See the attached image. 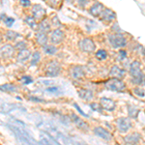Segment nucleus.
<instances>
[{"label": "nucleus", "mask_w": 145, "mask_h": 145, "mask_svg": "<svg viewBox=\"0 0 145 145\" xmlns=\"http://www.w3.org/2000/svg\"><path fill=\"white\" fill-rule=\"evenodd\" d=\"M12 129L16 133V135L18 137V139H20V142L22 143V145H37L34 142V139H32V137L23 129L18 127H12Z\"/></svg>", "instance_id": "f03ea898"}, {"label": "nucleus", "mask_w": 145, "mask_h": 145, "mask_svg": "<svg viewBox=\"0 0 145 145\" xmlns=\"http://www.w3.org/2000/svg\"><path fill=\"white\" fill-rule=\"evenodd\" d=\"M117 123V129L120 133H127L132 128V123L130 119L127 117H120L116 121Z\"/></svg>", "instance_id": "0eeeda50"}, {"label": "nucleus", "mask_w": 145, "mask_h": 145, "mask_svg": "<svg viewBox=\"0 0 145 145\" xmlns=\"http://www.w3.org/2000/svg\"><path fill=\"white\" fill-rule=\"evenodd\" d=\"M129 116H131L132 118H137V114L139 112V109H137V107L133 106H129Z\"/></svg>", "instance_id": "bb28decb"}, {"label": "nucleus", "mask_w": 145, "mask_h": 145, "mask_svg": "<svg viewBox=\"0 0 145 145\" xmlns=\"http://www.w3.org/2000/svg\"><path fill=\"white\" fill-rule=\"evenodd\" d=\"M78 46L80 48V50H82L83 52H93L96 48V45L93 42V40H91L89 38H85L83 40H81L78 43Z\"/></svg>", "instance_id": "423d86ee"}, {"label": "nucleus", "mask_w": 145, "mask_h": 145, "mask_svg": "<svg viewBox=\"0 0 145 145\" xmlns=\"http://www.w3.org/2000/svg\"><path fill=\"white\" fill-rule=\"evenodd\" d=\"M74 106L76 107V109H78V111L79 113H80V114H81V115H82V116H84V117H88V114L84 113V112L82 111V109H81L80 107H79V106H78V104H74Z\"/></svg>", "instance_id": "c9c22d12"}, {"label": "nucleus", "mask_w": 145, "mask_h": 145, "mask_svg": "<svg viewBox=\"0 0 145 145\" xmlns=\"http://www.w3.org/2000/svg\"><path fill=\"white\" fill-rule=\"evenodd\" d=\"M24 22H26L31 28H33V29H36L37 28V23L35 22V18L33 17H26L24 20Z\"/></svg>", "instance_id": "cd10ccee"}, {"label": "nucleus", "mask_w": 145, "mask_h": 145, "mask_svg": "<svg viewBox=\"0 0 145 145\" xmlns=\"http://www.w3.org/2000/svg\"><path fill=\"white\" fill-rule=\"evenodd\" d=\"M31 56V52L27 50H20L18 54V61L20 62H25L29 59V57Z\"/></svg>", "instance_id": "412c9836"}, {"label": "nucleus", "mask_w": 145, "mask_h": 145, "mask_svg": "<svg viewBox=\"0 0 145 145\" xmlns=\"http://www.w3.org/2000/svg\"><path fill=\"white\" fill-rule=\"evenodd\" d=\"M46 92L51 93V94H56V93L59 92V88L56 87V86H50V87L46 88Z\"/></svg>", "instance_id": "2f4dec72"}, {"label": "nucleus", "mask_w": 145, "mask_h": 145, "mask_svg": "<svg viewBox=\"0 0 145 145\" xmlns=\"http://www.w3.org/2000/svg\"><path fill=\"white\" fill-rule=\"evenodd\" d=\"M78 96L84 101H90L93 99V97H94L92 91L88 90V89H79Z\"/></svg>", "instance_id": "6ab92c4d"}, {"label": "nucleus", "mask_w": 145, "mask_h": 145, "mask_svg": "<svg viewBox=\"0 0 145 145\" xmlns=\"http://www.w3.org/2000/svg\"><path fill=\"white\" fill-rule=\"evenodd\" d=\"M48 36H46V34L44 33V32L40 31L36 34V41L40 46H45L46 45V43H48Z\"/></svg>", "instance_id": "aec40b11"}, {"label": "nucleus", "mask_w": 145, "mask_h": 145, "mask_svg": "<svg viewBox=\"0 0 145 145\" xmlns=\"http://www.w3.org/2000/svg\"><path fill=\"white\" fill-rule=\"evenodd\" d=\"M71 74L74 79H82L85 76V72L83 71V68L81 66H74L72 68L71 70Z\"/></svg>", "instance_id": "f8f14e48"}, {"label": "nucleus", "mask_w": 145, "mask_h": 145, "mask_svg": "<svg viewBox=\"0 0 145 145\" xmlns=\"http://www.w3.org/2000/svg\"><path fill=\"white\" fill-rule=\"evenodd\" d=\"M134 93H135V95L137 96V97L144 98V88H141V87L135 88V89H134Z\"/></svg>", "instance_id": "c756f323"}, {"label": "nucleus", "mask_w": 145, "mask_h": 145, "mask_svg": "<svg viewBox=\"0 0 145 145\" xmlns=\"http://www.w3.org/2000/svg\"><path fill=\"white\" fill-rule=\"evenodd\" d=\"M95 56H96V58L99 60H105L107 58V52L105 50H99L96 52Z\"/></svg>", "instance_id": "a878e982"}, {"label": "nucleus", "mask_w": 145, "mask_h": 145, "mask_svg": "<svg viewBox=\"0 0 145 145\" xmlns=\"http://www.w3.org/2000/svg\"><path fill=\"white\" fill-rule=\"evenodd\" d=\"M39 145H52V144H51L48 139L43 138V139L40 140V143H39Z\"/></svg>", "instance_id": "4c0bfd02"}, {"label": "nucleus", "mask_w": 145, "mask_h": 145, "mask_svg": "<svg viewBox=\"0 0 145 145\" xmlns=\"http://www.w3.org/2000/svg\"><path fill=\"white\" fill-rule=\"evenodd\" d=\"M64 38H65V33L61 29H55L50 35V41L54 45L60 44L64 40Z\"/></svg>", "instance_id": "9b49d317"}, {"label": "nucleus", "mask_w": 145, "mask_h": 145, "mask_svg": "<svg viewBox=\"0 0 145 145\" xmlns=\"http://www.w3.org/2000/svg\"><path fill=\"white\" fill-rule=\"evenodd\" d=\"M141 139V135L137 133H133V134H130L128 135L127 137H125V141L127 143H130V144H135Z\"/></svg>", "instance_id": "a211bd4d"}, {"label": "nucleus", "mask_w": 145, "mask_h": 145, "mask_svg": "<svg viewBox=\"0 0 145 145\" xmlns=\"http://www.w3.org/2000/svg\"><path fill=\"white\" fill-rule=\"evenodd\" d=\"M71 119L72 120V122L76 125V127L79 128L80 130H84V131L88 130V125L86 124V122H84L82 119L80 117H78V116H76V114H72Z\"/></svg>", "instance_id": "f3484780"}, {"label": "nucleus", "mask_w": 145, "mask_h": 145, "mask_svg": "<svg viewBox=\"0 0 145 145\" xmlns=\"http://www.w3.org/2000/svg\"><path fill=\"white\" fill-rule=\"evenodd\" d=\"M1 40H2V37H1V35H0V42H1Z\"/></svg>", "instance_id": "a19ab883"}, {"label": "nucleus", "mask_w": 145, "mask_h": 145, "mask_svg": "<svg viewBox=\"0 0 145 145\" xmlns=\"http://www.w3.org/2000/svg\"><path fill=\"white\" fill-rule=\"evenodd\" d=\"M14 22H15V20L10 17H7L5 18V20H4V23H5L7 26H12V25L14 24Z\"/></svg>", "instance_id": "473e14b6"}, {"label": "nucleus", "mask_w": 145, "mask_h": 145, "mask_svg": "<svg viewBox=\"0 0 145 145\" xmlns=\"http://www.w3.org/2000/svg\"><path fill=\"white\" fill-rule=\"evenodd\" d=\"M32 13L35 18H43L46 16V10L44 7H42L39 4H35L32 7Z\"/></svg>", "instance_id": "dca6fc26"}, {"label": "nucleus", "mask_w": 145, "mask_h": 145, "mask_svg": "<svg viewBox=\"0 0 145 145\" xmlns=\"http://www.w3.org/2000/svg\"><path fill=\"white\" fill-rule=\"evenodd\" d=\"M125 74L126 72L118 66H113L110 69V72H109V76L112 78H117V79H121L125 76Z\"/></svg>", "instance_id": "ddd939ff"}, {"label": "nucleus", "mask_w": 145, "mask_h": 145, "mask_svg": "<svg viewBox=\"0 0 145 145\" xmlns=\"http://www.w3.org/2000/svg\"><path fill=\"white\" fill-rule=\"evenodd\" d=\"M101 18H102V20H105V22H110L116 18V14L112 10H110V9H105V10L103 11V13L101 14Z\"/></svg>", "instance_id": "2eb2a0df"}, {"label": "nucleus", "mask_w": 145, "mask_h": 145, "mask_svg": "<svg viewBox=\"0 0 145 145\" xmlns=\"http://www.w3.org/2000/svg\"><path fill=\"white\" fill-rule=\"evenodd\" d=\"M105 10V6L103 5L101 2H96L95 4H93L92 7L90 8V14L94 17H100L101 14L103 13V11Z\"/></svg>", "instance_id": "4468645a"}, {"label": "nucleus", "mask_w": 145, "mask_h": 145, "mask_svg": "<svg viewBox=\"0 0 145 145\" xmlns=\"http://www.w3.org/2000/svg\"><path fill=\"white\" fill-rule=\"evenodd\" d=\"M60 72H61V66H60L59 62L53 60L48 63L46 70V76H50V78H54V76H57Z\"/></svg>", "instance_id": "39448f33"}, {"label": "nucleus", "mask_w": 145, "mask_h": 145, "mask_svg": "<svg viewBox=\"0 0 145 145\" xmlns=\"http://www.w3.org/2000/svg\"><path fill=\"white\" fill-rule=\"evenodd\" d=\"M130 74L132 76V82L137 85L144 83V74L141 71V64L138 61H134L131 64Z\"/></svg>", "instance_id": "f257e3e1"}, {"label": "nucleus", "mask_w": 145, "mask_h": 145, "mask_svg": "<svg viewBox=\"0 0 145 145\" xmlns=\"http://www.w3.org/2000/svg\"><path fill=\"white\" fill-rule=\"evenodd\" d=\"M40 60H41V53H40L39 51H35L33 54H32V59H31V63H30V64H31L32 66H35V65H37L40 62Z\"/></svg>", "instance_id": "393cba45"}, {"label": "nucleus", "mask_w": 145, "mask_h": 145, "mask_svg": "<svg viewBox=\"0 0 145 145\" xmlns=\"http://www.w3.org/2000/svg\"><path fill=\"white\" fill-rule=\"evenodd\" d=\"M22 81L23 82V84H25V85H27V84H30V83H32L33 82V79H32L30 76H23V78H22Z\"/></svg>", "instance_id": "f704fd0d"}, {"label": "nucleus", "mask_w": 145, "mask_h": 145, "mask_svg": "<svg viewBox=\"0 0 145 145\" xmlns=\"http://www.w3.org/2000/svg\"><path fill=\"white\" fill-rule=\"evenodd\" d=\"M26 43L25 42H23V41H20V42H18V43L16 45V48H18V50H26Z\"/></svg>", "instance_id": "7c9ffc66"}, {"label": "nucleus", "mask_w": 145, "mask_h": 145, "mask_svg": "<svg viewBox=\"0 0 145 145\" xmlns=\"http://www.w3.org/2000/svg\"><path fill=\"white\" fill-rule=\"evenodd\" d=\"M15 53V48L11 45H4L2 48H0V57L7 59L11 58Z\"/></svg>", "instance_id": "9d476101"}, {"label": "nucleus", "mask_w": 145, "mask_h": 145, "mask_svg": "<svg viewBox=\"0 0 145 145\" xmlns=\"http://www.w3.org/2000/svg\"><path fill=\"white\" fill-rule=\"evenodd\" d=\"M44 50H45V52L46 53V54L53 55V54H55V53H56L57 48H56L54 46H45Z\"/></svg>", "instance_id": "c85d7f7f"}, {"label": "nucleus", "mask_w": 145, "mask_h": 145, "mask_svg": "<svg viewBox=\"0 0 145 145\" xmlns=\"http://www.w3.org/2000/svg\"><path fill=\"white\" fill-rule=\"evenodd\" d=\"M94 134L99 137L100 138L106 140V141H110L112 140V135L110 132L106 130V129L103 127H96L94 129Z\"/></svg>", "instance_id": "6e6552de"}, {"label": "nucleus", "mask_w": 145, "mask_h": 145, "mask_svg": "<svg viewBox=\"0 0 145 145\" xmlns=\"http://www.w3.org/2000/svg\"><path fill=\"white\" fill-rule=\"evenodd\" d=\"M105 86L107 89L115 92H122L126 89V84L123 82L121 79L117 78H110L105 83Z\"/></svg>", "instance_id": "20e7f679"}, {"label": "nucleus", "mask_w": 145, "mask_h": 145, "mask_svg": "<svg viewBox=\"0 0 145 145\" xmlns=\"http://www.w3.org/2000/svg\"><path fill=\"white\" fill-rule=\"evenodd\" d=\"M52 25H54V26H60L61 25V23H60L57 17H54L52 18Z\"/></svg>", "instance_id": "e433bc0d"}, {"label": "nucleus", "mask_w": 145, "mask_h": 145, "mask_svg": "<svg viewBox=\"0 0 145 145\" xmlns=\"http://www.w3.org/2000/svg\"><path fill=\"white\" fill-rule=\"evenodd\" d=\"M100 106H102L103 109L107 111H113L116 107V104L113 100L109 99V98H102L101 99V104Z\"/></svg>", "instance_id": "1a4fd4ad"}, {"label": "nucleus", "mask_w": 145, "mask_h": 145, "mask_svg": "<svg viewBox=\"0 0 145 145\" xmlns=\"http://www.w3.org/2000/svg\"><path fill=\"white\" fill-rule=\"evenodd\" d=\"M30 100L32 101H36L37 103H41V102H44L42 99H39V98H36V97H30Z\"/></svg>", "instance_id": "ea45409f"}, {"label": "nucleus", "mask_w": 145, "mask_h": 145, "mask_svg": "<svg viewBox=\"0 0 145 145\" xmlns=\"http://www.w3.org/2000/svg\"><path fill=\"white\" fill-rule=\"evenodd\" d=\"M20 4H22L23 7H29L31 5V2H30L29 0H22V1H20Z\"/></svg>", "instance_id": "58836bf2"}, {"label": "nucleus", "mask_w": 145, "mask_h": 145, "mask_svg": "<svg viewBox=\"0 0 145 145\" xmlns=\"http://www.w3.org/2000/svg\"><path fill=\"white\" fill-rule=\"evenodd\" d=\"M18 37H20V34H18L17 32H15V31H12V30L7 31L5 34V39L7 41H14V40H16Z\"/></svg>", "instance_id": "5701e85b"}, {"label": "nucleus", "mask_w": 145, "mask_h": 145, "mask_svg": "<svg viewBox=\"0 0 145 145\" xmlns=\"http://www.w3.org/2000/svg\"><path fill=\"white\" fill-rule=\"evenodd\" d=\"M90 107L93 109V110H95V111H98V112H102L103 111L102 106H101L100 105H98V104H91Z\"/></svg>", "instance_id": "72a5a7b5"}, {"label": "nucleus", "mask_w": 145, "mask_h": 145, "mask_svg": "<svg viewBox=\"0 0 145 145\" xmlns=\"http://www.w3.org/2000/svg\"><path fill=\"white\" fill-rule=\"evenodd\" d=\"M39 26H40L41 31L44 32V33H46V32H48L50 30V23H48V22L46 20H44L43 22H41Z\"/></svg>", "instance_id": "b1692460"}, {"label": "nucleus", "mask_w": 145, "mask_h": 145, "mask_svg": "<svg viewBox=\"0 0 145 145\" xmlns=\"http://www.w3.org/2000/svg\"><path fill=\"white\" fill-rule=\"evenodd\" d=\"M109 44L112 46V48H124L127 45V39L120 33L111 34L108 36Z\"/></svg>", "instance_id": "7ed1b4c3"}, {"label": "nucleus", "mask_w": 145, "mask_h": 145, "mask_svg": "<svg viewBox=\"0 0 145 145\" xmlns=\"http://www.w3.org/2000/svg\"><path fill=\"white\" fill-rule=\"evenodd\" d=\"M0 90L3 91V92L12 93L16 92L18 90V88L15 85H13V84H3V85H0Z\"/></svg>", "instance_id": "4be33fe9"}]
</instances>
